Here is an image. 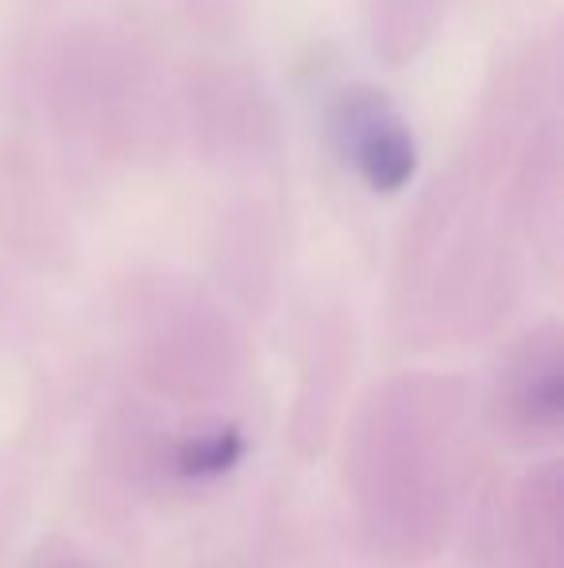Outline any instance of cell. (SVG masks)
Returning <instances> with one entry per match:
<instances>
[{"label": "cell", "instance_id": "1", "mask_svg": "<svg viewBox=\"0 0 564 568\" xmlns=\"http://www.w3.org/2000/svg\"><path fill=\"white\" fill-rule=\"evenodd\" d=\"M368 132L356 135V171L363 174L371 190L379 194H394L410 182L414 174V143H410L407 128L394 120H368Z\"/></svg>", "mask_w": 564, "mask_h": 568}, {"label": "cell", "instance_id": "2", "mask_svg": "<svg viewBox=\"0 0 564 568\" xmlns=\"http://www.w3.org/2000/svg\"><path fill=\"white\" fill-rule=\"evenodd\" d=\"M244 437L240 429H217V434H205L197 442L182 445L178 453V476L186 479H213L233 471L244 460Z\"/></svg>", "mask_w": 564, "mask_h": 568}]
</instances>
